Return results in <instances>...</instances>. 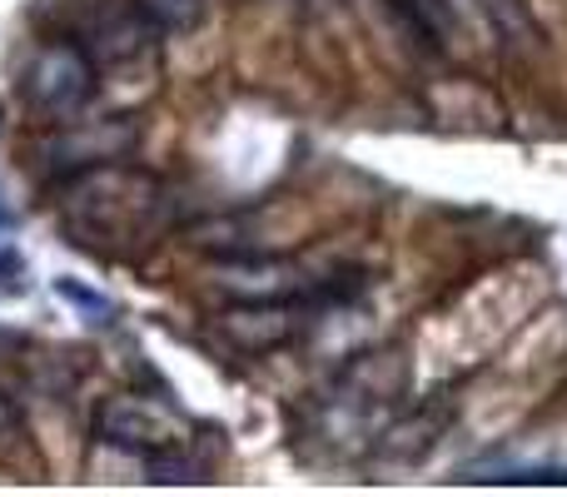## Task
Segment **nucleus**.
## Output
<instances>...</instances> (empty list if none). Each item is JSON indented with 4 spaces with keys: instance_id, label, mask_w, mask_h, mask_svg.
<instances>
[{
    "instance_id": "1",
    "label": "nucleus",
    "mask_w": 567,
    "mask_h": 497,
    "mask_svg": "<svg viewBox=\"0 0 567 497\" xmlns=\"http://www.w3.org/2000/svg\"><path fill=\"white\" fill-rule=\"evenodd\" d=\"M60 225L85 249L135 253L150 249L175 225V205H169V189L145 169L100 165V169H80L65 185Z\"/></svg>"
},
{
    "instance_id": "2",
    "label": "nucleus",
    "mask_w": 567,
    "mask_h": 497,
    "mask_svg": "<svg viewBox=\"0 0 567 497\" xmlns=\"http://www.w3.org/2000/svg\"><path fill=\"white\" fill-rule=\"evenodd\" d=\"M20 95L30 110L50 120H70L90 95H95V60L75 45V40H55V45L35 50L30 65L20 70Z\"/></svg>"
},
{
    "instance_id": "3",
    "label": "nucleus",
    "mask_w": 567,
    "mask_h": 497,
    "mask_svg": "<svg viewBox=\"0 0 567 497\" xmlns=\"http://www.w3.org/2000/svg\"><path fill=\"white\" fill-rule=\"evenodd\" d=\"M100 433H105L110 443H125V448L165 453V448H179L189 428L169 408H159V403L120 398V403H110V408L100 413Z\"/></svg>"
},
{
    "instance_id": "4",
    "label": "nucleus",
    "mask_w": 567,
    "mask_h": 497,
    "mask_svg": "<svg viewBox=\"0 0 567 497\" xmlns=\"http://www.w3.org/2000/svg\"><path fill=\"white\" fill-rule=\"evenodd\" d=\"M293 329H299V323H293V313L284 309V303H255V309L225 313V323H219V333H225L235 349H245V353L279 349Z\"/></svg>"
},
{
    "instance_id": "5",
    "label": "nucleus",
    "mask_w": 567,
    "mask_h": 497,
    "mask_svg": "<svg viewBox=\"0 0 567 497\" xmlns=\"http://www.w3.org/2000/svg\"><path fill=\"white\" fill-rule=\"evenodd\" d=\"M145 6L150 20H159V25H195L199 15H205V0H140Z\"/></svg>"
},
{
    "instance_id": "6",
    "label": "nucleus",
    "mask_w": 567,
    "mask_h": 497,
    "mask_svg": "<svg viewBox=\"0 0 567 497\" xmlns=\"http://www.w3.org/2000/svg\"><path fill=\"white\" fill-rule=\"evenodd\" d=\"M16 438H20V413H16V403L0 393V448H10Z\"/></svg>"
}]
</instances>
